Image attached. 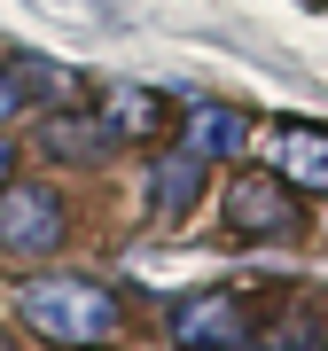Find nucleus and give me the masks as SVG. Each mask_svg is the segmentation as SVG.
I'll list each match as a JSON object with an SVG mask.
<instances>
[{"mask_svg":"<svg viewBox=\"0 0 328 351\" xmlns=\"http://www.w3.org/2000/svg\"><path fill=\"white\" fill-rule=\"evenodd\" d=\"M102 125H110L117 141H149V133L164 125V101L141 94V86H117L110 101H102Z\"/></svg>","mask_w":328,"mask_h":351,"instance_id":"9","label":"nucleus"},{"mask_svg":"<svg viewBox=\"0 0 328 351\" xmlns=\"http://www.w3.org/2000/svg\"><path fill=\"white\" fill-rule=\"evenodd\" d=\"M258 351H313L320 343V320H313V304H281V320L274 328H250Z\"/></svg>","mask_w":328,"mask_h":351,"instance_id":"10","label":"nucleus"},{"mask_svg":"<svg viewBox=\"0 0 328 351\" xmlns=\"http://www.w3.org/2000/svg\"><path fill=\"white\" fill-rule=\"evenodd\" d=\"M16 313H24L32 336H47V343H63V351H102V343L126 336V304H117L102 281H86V274L32 281L24 297H16Z\"/></svg>","mask_w":328,"mask_h":351,"instance_id":"1","label":"nucleus"},{"mask_svg":"<svg viewBox=\"0 0 328 351\" xmlns=\"http://www.w3.org/2000/svg\"><path fill=\"white\" fill-rule=\"evenodd\" d=\"M180 141H188V156H242V141H250V117L227 110V101H203V110H188V125H180Z\"/></svg>","mask_w":328,"mask_h":351,"instance_id":"5","label":"nucleus"},{"mask_svg":"<svg viewBox=\"0 0 328 351\" xmlns=\"http://www.w3.org/2000/svg\"><path fill=\"white\" fill-rule=\"evenodd\" d=\"M8 180H16V141L0 133V188H8Z\"/></svg>","mask_w":328,"mask_h":351,"instance_id":"12","label":"nucleus"},{"mask_svg":"<svg viewBox=\"0 0 328 351\" xmlns=\"http://www.w3.org/2000/svg\"><path fill=\"white\" fill-rule=\"evenodd\" d=\"M196 188H203V156H156L149 164V211L156 219H188V203H196Z\"/></svg>","mask_w":328,"mask_h":351,"instance_id":"7","label":"nucleus"},{"mask_svg":"<svg viewBox=\"0 0 328 351\" xmlns=\"http://www.w3.org/2000/svg\"><path fill=\"white\" fill-rule=\"evenodd\" d=\"M39 149L47 156H71V164H102L117 149V133L102 125V117H47V125H39Z\"/></svg>","mask_w":328,"mask_h":351,"instance_id":"8","label":"nucleus"},{"mask_svg":"<svg viewBox=\"0 0 328 351\" xmlns=\"http://www.w3.org/2000/svg\"><path fill=\"white\" fill-rule=\"evenodd\" d=\"M227 226H235V234H290V226H297V195L281 188V180L235 172V188H227Z\"/></svg>","mask_w":328,"mask_h":351,"instance_id":"4","label":"nucleus"},{"mask_svg":"<svg viewBox=\"0 0 328 351\" xmlns=\"http://www.w3.org/2000/svg\"><path fill=\"white\" fill-rule=\"evenodd\" d=\"M250 304L235 297V289H196V297H180L172 313H164V336L180 351H242L250 343Z\"/></svg>","mask_w":328,"mask_h":351,"instance_id":"2","label":"nucleus"},{"mask_svg":"<svg viewBox=\"0 0 328 351\" xmlns=\"http://www.w3.org/2000/svg\"><path fill=\"white\" fill-rule=\"evenodd\" d=\"M274 156H281V180H290V188L328 195V125H281Z\"/></svg>","mask_w":328,"mask_h":351,"instance_id":"6","label":"nucleus"},{"mask_svg":"<svg viewBox=\"0 0 328 351\" xmlns=\"http://www.w3.org/2000/svg\"><path fill=\"white\" fill-rule=\"evenodd\" d=\"M16 110H24V78H16L8 63H0V125H8V117H16Z\"/></svg>","mask_w":328,"mask_h":351,"instance_id":"11","label":"nucleus"},{"mask_svg":"<svg viewBox=\"0 0 328 351\" xmlns=\"http://www.w3.org/2000/svg\"><path fill=\"white\" fill-rule=\"evenodd\" d=\"M0 250L8 258L63 250V195L39 188V180H8V188H0Z\"/></svg>","mask_w":328,"mask_h":351,"instance_id":"3","label":"nucleus"}]
</instances>
